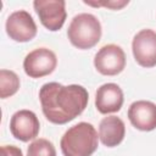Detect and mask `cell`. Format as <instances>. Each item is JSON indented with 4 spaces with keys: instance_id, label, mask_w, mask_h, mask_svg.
Returning a JSON list of instances; mask_svg holds the SVG:
<instances>
[{
    "instance_id": "obj_1",
    "label": "cell",
    "mask_w": 156,
    "mask_h": 156,
    "mask_svg": "<svg viewBox=\"0 0 156 156\" xmlns=\"http://www.w3.org/2000/svg\"><path fill=\"white\" fill-rule=\"evenodd\" d=\"M39 100L45 118L54 124H65L82 115L89 100L88 91L78 84L62 85L50 82L41 85Z\"/></svg>"
},
{
    "instance_id": "obj_2",
    "label": "cell",
    "mask_w": 156,
    "mask_h": 156,
    "mask_svg": "<svg viewBox=\"0 0 156 156\" xmlns=\"http://www.w3.org/2000/svg\"><path fill=\"white\" fill-rule=\"evenodd\" d=\"M60 146L63 156H91L99 146V135L91 123L79 122L65 132Z\"/></svg>"
},
{
    "instance_id": "obj_3",
    "label": "cell",
    "mask_w": 156,
    "mask_h": 156,
    "mask_svg": "<svg viewBox=\"0 0 156 156\" xmlns=\"http://www.w3.org/2000/svg\"><path fill=\"white\" fill-rule=\"evenodd\" d=\"M102 35L101 23L93 13L76 15L67 29V37L71 44L80 50L91 49L95 46Z\"/></svg>"
},
{
    "instance_id": "obj_4",
    "label": "cell",
    "mask_w": 156,
    "mask_h": 156,
    "mask_svg": "<svg viewBox=\"0 0 156 156\" xmlns=\"http://www.w3.org/2000/svg\"><path fill=\"white\" fill-rule=\"evenodd\" d=\"M57 66L55 52L48 48H38L26 55L23 69L30 78H41L51 74Z\"/></svg>"
},
{
    "instance_id": "obj_5",
    "label": "cell",
    "mask_w": 156,
    "mask_h": 156,
    "mask_svg": "<svg viewBox=\"0 0 156 156\" xmlns=\"http://www.w3.org/2000/svg\"><path fill=\"white\" fill-rule=\"evenodd\" d=\"M94 66L102 76H117L126 67V54L119 45H104L95 54Z\"/></svg>"
},
{
    "instance_id": "obj_6",
    "label": "cell",
    "mask_w": 156,
    "mask_h": 156,
    "mask_svg": "<svg viewBox=\"0 0 156 156\" xmlns=\"http://www.w3.org/2000/svg\"><path fill=\"white\" fill-rule=\"evenodd\" d=\"M33 6L46 29L56 32L65 24L67 17L65 0H35L33 1Z\"/></svg>"
},
{
    "instance_id": "obj_7",
    "label": "cell",
    "mask_w": 156,
    "mask_h": 156,
    "mask_svg": "<svg viewBox=\"0 0 156 156\" xmlns=\"http://www.w3.org/2000/svg\"><path fill=\"white\" fill-rule=\"evenodd\" d=\"M132 51L135 62L145 68L156 66V32L152 29L139 30L132 41Z\"/></svg>"
},
{
    "instance_id": "obj_8",
    "label": "cell",
    "mask_w": 156,
    "mask_h": 156,
    "mask_svg": "<svg viewBox=\"0 0 156 156\" xmlns=\"http://www.w3.org/2000/svg\"><path fill=\"white\" fill-rule=\"evenodd\" d=\"M5 29L10 39L17 43L30 41L37 35V24L29 12L18 10L12 12L5 23Z\"/></svg>"
},
{
    "instance_id": "obj_9",
    "label": "cell",
    "mask_w": 156,
    "mask_h": 156,
    "mask_svg": "<svg viewBox=\"0 0 156 156\" xmlns=\"http://www.w3.org/2000/svg\"><path fill=\"white\" fill-rule=\"evenodd\" d=\"M40 130V123L37 115L30 110H20L15 112L10 119V132L11 134L27 143L38 136Z\"/></svg>"
},
{
    "instance_id": "obj_10",
    "label": "cell",
    "mask_w": 156,
    "mask_h": 156,
    "mask_svg": "<svg viewBox=\"0 0 156 156\" xmlns=\"http://www.w3.org/2000/svg\"><path fill=\"white\" fill-rule=\"evenodd\" d=\"M128 118L132 126L139 130L156 129V104L147 100L134 101L128 108Z\"/></svg>"
},
{
    "instance_id": "obj_11",
    "label": "cell",
    "mask_w": 156,
    "mask_h": 156,
    "mask_svg": "<svg viewBox=\"0 0 156 156\" xmlns=\"http://www.w3.org/2000/svg\"><path fill=\"white\" fill-rule=\"evenodd\" d=\"M123 91L116 83H105L96 90L95 107L102 115L118 112L123 105Z\"/></svg>"
},
{
    "instance_id": "obj_12",
    "label": "cell",
    "mask_w": 156,
    "mask_h": 156,
    "mask_svg": "<svg viewBox=\"0 0 156 156\" xmlns=\"http://www.w3.org/2000/svg\"><path fill=\"white\" fill-rule=\"evenodd\" d=\"M126 135L124 122L117 116L104 117L99 124V139L107 147L119 145Z\"/></svg>"
},
{
    "instance_id": "obj_13",
    "label": "cell",
    "mask_w": 156,
    "mask_h": 156,
    "mask_svg": "<svg viewBox=\"0 0 156 156\" xmlns=\"http://www.w3.org/2000/svg\"><path fill=\"white\" fill-rule=\"evenodd\" d=\"M20 89V78L11 69H0V98L6 99L15 95Z\"/></svg>"
},
{
    "instance_id": "obj_14",
    "label": "cell",
    "mask_w": 156,
    "mask_h": 156,
    "mask_svg": "<svg viewBox=\"0 0 156 156\" xmlns=\"http://www.w3.org/2000/svg\"><path fill=\"white\" fill-rule=\"evenodd\" d=\"M27 156H56V149L50 140L39 138L29 144Z\"/></svg>"
},
{
    "instance_id": "obj_15",
    "label": "cell",
    "mask_w": 156,
    "mask_h": 156,
    "mask_svg": "<svg viewBox=\"0 0 156 156\" xmlns=\"http://www.w3.org/2000/svg\"><path fill=\"white\" fill-rule=\"evenodd\" d=\"M83 2L89 5V6H105V7H108L111 10H119V9H122V7H124L126 5L129 4L128 0H122V1H98V2L83 1Z\"/></svg>"
},
{
    "instance_id": "obj_16",
    "label": "cell",
    "mask_w": 156,
    "mask_h": 156,
    "mask_svg": "<svg viewBox=\"0 0 156 156\" xmlns=\"http://www.w3.org/2000/svg\"><path fill=\"white\" fill-rule=\"evenodd\" d=\"M1 156H23V152L15 145H4L1 146Z\"/></svg>"
}]
</instances>
